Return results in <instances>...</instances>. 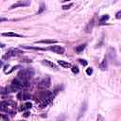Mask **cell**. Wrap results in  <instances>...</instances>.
Segmentation results:
<instances>
[{
  "mask_svg": "<svg viewBox=\"0 0 121 121\" xmlns=\"http://www.w3.org/2000/svg\"><path fill=\"white\" fill-rule=\"evenodd\" d=\"M78 61H79V63H80L81 65H83V66H86V65H87V61H86L85 60L79 59V60H78Z\"/></svg>",
  "mask_w": 121,
  "mask_h": 121,
  "instance_id": "ffe728a7",
  "label": "cell"
},
{
  "mask_svg": "<svg viewBox=\"0 0 121 121\" xmlns=\"http://www.w3.org/2000/svg\"><path fill=\"white\" fill-rule=\"evenodd\" d=\"M61 2H67V1H70V0H60Z\"/></svg>",
  "mask_w": 121,
  "mask_h": 121,
  "instance_id": "83f0119b",
  "label": "cell"
},
{
  "mask_svg": "<svg viewBox=\"0 0 121 121\" xmlns=\"http://www.w3.org/2000/svg\"><path fill=\"white\" fill-rule=\"evenodd\" d=\"M107 66H108V64H107V59H106V57H105V58H104V60H102V62L100 63L99 68H100L102 71H104V70H106V69H107Z\"/></svg>",
  "mask_w": 121,
  "mask_h": 121,
  "instance_id": "7c38bea8",
  "label": "cell"
},
{
  "mask_svg": "<svg viewBox=\"0 0 121 121\" xmlns=\"http://www.w3.org/2000/svg\"><path fill=\"white\" fill-rule=\"evenodd\" d=\"M72 6H73V4H72V3H70V4H68V5H63L61 8H62V9H63V10H66V9H69Z\"/></svg>",
  "mask_w": 121,
  "mask_h": 121,
  "instance_id": "e0dca14e",
  "label": "cell"
},
{
  "mask_svg": "<svg viewBox=\"0 0 121 121\" xmlns=\"http://www.w3.org/2000/svg\"><path fill=\"white\" fill-rule=\"evenodd\" d=\"M94 25H95V18H93V19H92V20L89 22L88 26H86V32H90V31H92Z\"/></svg>",
  "mask_w": 121,
  "mask_h": 121,
  "instance_id": "30bf717a",
  "label": "cell"
},
{
  "mask_svg": "<svg viewBox=\"0 0 121 121\" xmlns=\"http://www.w3.org/2000/svg\"><path fill=\"white\" fill-rule=\"evenodd\" d=\"M24 116H26H26H28V112H25V114H24Z\"/></svg>",
  "mask_w": 121,
  "mask_h": 121,
  "instance_id": "d4e9b609",
  "label": "cell"
},
{
  "mask_svg": "<svg viewBox=\"0 0 121 121\" xmlns=\"http://www.w3.org/2000/svg\"><path fill=\"white\" fill-rule=\"evenodd\" d=\"M3 36H8V37H22V35L14 33V32H4Z\"/></svg>",
  "mask_w": 121,
  "mask_h": 121,
  "instance_id": "4fadbf2b",
  "label": "cell"
},
{
  "mask_svg": "<svg viewBox=\"0 0 121 121\" xmlns=\"http://www.w3.org/2000/svg\"><path fill=\"white\" fill-rule=\"evenodd\" d=\"M109 18H110V16H109L108 14H104V15H102V16L99 18V23H100V24H103L104 22L108 21Z\"/></svg>",
  "mask_w": 121,
  "mask_h": 121,
  "instance_id": "9a60e30c",
  "label": "cell"
},
{
  "mask_svg": "<svg viewBox=\"0 0 121 121\" xmlns=\"http://www.w3.org/2000/svg\"><path fill=\"white\" fill-rule=\"evenodd\" d=\"M50 51L56 53V54H63L64 53V48L60 45H51L49 48H48Z\"/></svg>",
  "mask_w": 121,
  "mask_h": 121,
  "instance_id": "8992f818",
  "label": "cell"
},
{
  "mask_svg": "<svg viewBox=\"0 0 121 121\" xmlns=\"http://www.w3.org/2000/svg\"><path fill=\"white\" fill-rule=\"evenodd\" d=\"M22 54V51L18 50V49H15V48H10L8 50L7 54L4 56V59H7V58H10V57H14V56H17V55H20Z\"/></svg>",
  "mask_w": 121,
  "mask_h": 121,
  "instance_id": "277c9868",
  "label": "cell"
},
{
  "mask_svg": "<svg viewBox=\"0 0 121 121\" xmlns=\"http://www.w3.org/2000/svg\"><path fill=\"white\" fill-rule=\"evenodd\" d=\"M86 74H87L88 76H91V75L93 74V69H92V68H90V67H89V68H87V69H86Z\"/></svg>",
  "mask_w": 121,
  "mask_h": 121,
  "instance_id": "44dd1931",
  "label": "cell"
},
{
  "mask_svg": "<svg viewBox=\"0 0 121 121\" xmlns=\"http://www.w3.org/2000/svg\"><path fill=\"white\" fill-rule=\"evenodd\" d=\"M42 63L44 64V65H46V66H48V67H51V68H53V69H56V68H57V65H56L55 63L51 62V61L48 60H42Z\"/></svg>",
  "mask_w": 121,
  "mask_h": 121,
  "instance_id": "ba28073f",
  "label": "cell"
},
{
  "mask_svg": "<svg viewBox=\"0 0 121 121\" xmlns=\"http://www.w3.org/2000/svg\"><path fill=\"white\" fill-rule=\"evenodd\" d=\"M29 5H30V0H19V1H17L16 3L12 4L9 9H15V8L27 7V6H29Z\"/></svg>",
  "mask_w": 121,
  "mask_h": 121,
  "instance_id": "3957f363",
  "label": "cell"
},
{
  "mask_svg": "<svg viewBox=\"0 0 121 121\" xmlns=\"http://www.w3.org/2000/svg\"><path fill=\"white\" fill-rule=\"evenodd\" d=\"M5 93H7L6 92V89L3 88V87H0V94H5Z\"/></svg>",
  "mask_w": 121,
  "mask_h": 121,
  "instance_id": "7402d4cb",
  "label": "cell"
},
{
  "mask_svg": "<svg viewBox=\"0 0 121 121\" xmlns=\"http://www.w3.org/2000/svg\"><path fill=\"white\" fill-rule=\"evenodd\" d=\"M31 103H26V104H24V105H22V107H21V110L22 111H26V110H28V109H30L31 108Z\"/></svg>",
  "mask_w": 121,
  "mask_h": 121,
  "instance_id": "2e32d148",
  "label": "cell"
},
{
  "mask_svg": "<svg viewBox=\"0 0 121 121\" xmlns=\"http://www.w3.org/2000/svg\"><path fill=\"white\" fill-rule=\"evenodd\" d=\"M50 84H51L50 78H49V77H46V78H43L42 81H40V83L38 84V86H39L40 88L46 89V88H48V87L50 86Z\"/></svg>",
  "mask_w": 121,
  "mask_h": 121,
  "instance_id": "5b68a950",
  "label": "cell"
},
{
  "mask_svg": "<svg viewBox=\"0 0 121 121\" xmlns=\"http://www.w3.org/2000/svg\"><path fill=\"white\" fill-rule=\"evenodd\" d=\"M0 47H1V48L5 47V44H4V43H0Z\"/></svg>",
  "mask_w": 121,
  "mask_h": 121,
  "instance_id": "484cf974",
  "label": "cell"
},
{
  "mask_svg": "<svg viewBox=\"0 0 121 121\" xmlns=\"http://www.w3.org/2000/svg\"><path fill=\"white\" fill-rule=\"evenodd\" d=\"M8 19H6V18H1L0 17V22H5V21H7Z\"/></svg>",
  "mask_w": 121,
  "mask_h": 121,
  "instance_id": "cb8c5ba5",
  "label": "cell"
},
{
  "mask_svg": "<svg viewBox=\"0 0 121 121\" xmlns=\"http://www.w3.org/2000/svg\"><path fill=\"white\" fill-rule=\"evenodd\" d=\"M44 9H45V6H44V4H42V5L40 6V9H39V11H38V14L42 13V12H43Z\"/></svg>",
  "mask_w": 121,
  "mask_h": 121,
  "instance_id": "d6986e66",
  "label": "cell"
},
{
  "mask_svg": "<svg viewBox=\"0 0 121 121\" xmlns=\"http://www.w3.org/2000/svg\"><path fill=\"white\" fill-rule=\"evenodd\" d=\"M56 43H57L56 40H41V41L36 42V43H48V44H53Z\"/></svg>",
  "mask_w": 121,
  "mask_h": 121,
  "instance_id": "9c48e42d",
  "label": "cell"
},
{
  "mask_svg": "<svg viewBox=\"0 0 121 121\" xmlns=\"http://www.w3.org/2000/svg\"><path fill=\"white\" fill-rule=\"evenodd\" d=\"M58 63L61 66V67H63V68H70L72 65H71V63H69V62H66V61H64V60H58Z\"/></svg>",
  "mask_w": 121,
  "mask_h": 121,
  "instance_id": "8fae6325",
  "label": "cell"
},
{
  "mask_svg": "<svg viewBox=\"0 0 121 121\" xmlns=\"http://www.w3.org/2000/svg\"><path fill=\"white\" fill-rule=\"evenodd\" d=\"M70 68H71V70H72V72H73L74 74H78V68L77 66H71Z\"/></svg>",
  "mask_w": 121,
  "mask_h": 121,
  "instance_id": "ac0fdd59",
  "label": "cell"
},
{
  "mask_svg": "<svg viewBox=\"0 0 121 121\" xmlns=\"http://www.w3.org/2000/svg\"><path fill=\"white\" fill-rule=\"evenodd\" d=\"M17 97H18L19 99H24V100H26V99H29L31 96H30L28 94H26V93H25V92L21 91V92L18 94Z\"/></svg>",
  "mask_w": 121,
  "mask_h": 121,
  "instance_id": "52a82bcc",
  "label": "cell"
},
{
  "mask_svg": "<svg viewBox=\"0 0 121 121\" xmlns=\"http://www.w3.org/2000/svg\"><path fill=\"white\" fill-rule=\"evenodd\" d=\"M120 14H121V11L119 10V11H117V12H116V16H115V17H116L117 19H120V17H121V16H120Z\"/></svg>",
  "mask_w": 121,
  "mask_h": 121,
  "instance_id": "603a6c76",
  "label": "cell"
},
{
  "mask_svg": "<svg viewBox=\"0 0 121 121\" xmlns=\"http://www.w3.org/2000/svg\"><path fill=\"white\" fill-rule=\"evenodd\" d=\"M34 75V70L32 68H26V69H24V70H21L20 73L18 74V78L25 81V82H27L29 78H31Z\"/></svg>",
  "mask_w": 121,
  "mask_h": 121,
  "instance_id": "7a4b0ae2",
  "label": "cell"
},
{
  "mask_svg": "<svg viewBox=\"0 0 121 121\" xmlns=\"http://www.w3.org/2000/svg\"><path fill=\"white\" fill-rule=\"evenodd\" d=\"M16 109V104L12 101H3L0 102V111L6 112L9 113H14Z\"/></svg>",
  "mask_w": 121,
  "mask_h": 121,
  "instance_id": "6da1fadb",
  "label": "cell"
},
{
  "mask_svg": "<svg viewBox=\"0 0 121 121\" xmlns=\"http://www.w3.org/2000/svg\"><path fill=\"white\" fill-rule=\"evenodd\" d=\"M85 47H86V43H81V44H79V45H78L76 47V52L77 53H80L85 49Z\"/></svg>",
  "mask_w": 121,
  "mask_h": 121,
  "instance_id": "5bb4252c",
  "label": "cell"
},
{
  "mask_svg": "<svg viewBox=\"0 0 121 121\" xmlns=\"http://www.w3.org/2000/svg\"><path fill=\"white\" fill-rule=\"evenodd\" d=\"M3 65V62H2V60H0V67Z\"/></svg>",
  "mask_w": 121,
  "mask_h": 121,
  "instance_id": "4316f807",
  "label": "cell"
}]
</instances>
